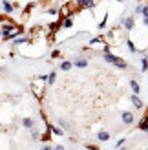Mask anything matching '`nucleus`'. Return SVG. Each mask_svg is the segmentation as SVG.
I'll list each match as a JSON object with an SVG mask.
<instances>
[{
	"mask_svg": "<svg viewBox=\"0 0 148 150\" xmlns=\"http://www.w3.org/2000/svg\"><path fill=\"white\" fill-rule=\"evenodd\" d=\"M46 77H48V75H37V77L31 81V92H33L37 101H42L44 99V93H46V88H48Z\"/></svg>",
	"mask_w": 148,
	"mask_h": 150,
	"instance_id": "obj_1",
	"label": "nucleus"
},
{
	"mask_svg": "<svg viewBox=\"0 0 148 150\" xmlns=\"http://www.w3.org/2000/svg\"><path fill=\"white\" fill-rule=\"evenodd\" d=\"M102 59L108 62V64H112V66H115V68H119V70H126L128 68V62L124 61L123 57H117V55H113L112 51H106L104 55H102Z\"/></svg>",
	"mask_w": 148,
	"mask_h": 150,
	"instance_id": "obj_2",
	"label": "nucleus"
},
{
	"mask_svg": "<svg viewBox=\"0 0 148 150\" xmlns=\"http://www.w3.org/2000/svg\"><path fill=\"white\" fill-rule=\"evenodd\" d=\"M24 33H26L24 26H20V24H13V26L9 28V31H7V33L4 35V39H2V40H13L15 37H18V35H24Z\"/></svg>",
	"mask_w": 148,
	"mask_h": 150,
	"instance_id": "obj_3",
	"label": "nucleus"
},
{
	"mask_svg": "<svg viewBox=\"0 0 148 150\" xmlns=\"http://www.w3.org/2000/svg\"><path fill=\"white\" fill-rule=\"evenodd\" d=\"M73 6H75L77 11H82V9H93L97 6V0H73Z\"/></svg>",
	"mask_w": 148,
	"mask_h": 150,
	"instance_id": "obj_4",
	"label": "nucleus"
},
{
	"mask_svg": "<svg viewBox=\"0 0 148 150\" xmlns=\"http://www.w3.org/2000/svg\"><path fill=\"white\" fill-rule=\"evenodd\" d=\"M121 24H123V29L124 31H132L135 28V17L130 15V17H121Z\"/></svg>",
	"mask_w": 148,
	"mask_h": 150,
	"instance_id": "obj_5",
	"label": "nucleus"
},
{
	"mask_svg": "<svg viewBox=\"0 0 148 150\" xmlns=\"http://www.w3.org/2000/svg\"><path fill=\"white\" fill-rule=\"evenodd\" d=\"M29 42H33L31 37H26V35H18V37H15L13 39V48H20V46H24V44H29Z\"/></svg>",
	"mask_w": 148,
	"mask_h": 150,
	"instance_id": "obj_6",
	"label": "nucleus"
},
{
	"mask_svg": "<svg viewBox=\"0 0 148 150\" xmlns=\"http://www.w3.org/2000/svg\"><path fill=\"white\" fill-rule=\"evenodd\" d=\"M121 121H123L124 125H134V123H135V115L132 114V112L124 110V112H121Z\"/></svg>",
	"mask_w": 148,
	"mask_h": 150,
	"instance_id": "obj_7",
	"label": "nucleus"
},
{
	"mask_svg": "<svg viewBox=\"0 0 148 150\" xmlns=\"http://www.w3.org/2000/svg\"><path fill=\"white\" fill-rule=\"evenodd\" d=\"M130 101H132V104H134V108H137V110H144V103L141 101V97H139L137 93H132Z\"/></svg>",
	"mask_w": 148,
	"mask_h": 150,
	"instance_id": "obj_8",
	"label": "nucleus"
},
{
	"mask_svg": "<svg viewBox=\"0 0 148 150\" xmlns=\"http://www.w3.org/2000/svg\"><path fill=\"white\" fill-rule=\"evenodd\" d=\"M0 6H2V11L6 15H13V11H15L13 2H9V0H0Z\"/></svg>",
	"mask_w": 148,
	"mask_h": 150,
	"instance_id": "obj_9",
	"label": "nucleus"
},
{
	"mask_svg": "<svg viewBox=\"0 0 148 150\" xmlns=\"http://www.w3.org/2000/svg\"><path fill=\"white\" fill-rule=\"evenodd\" d=\"M73 66H75V68H86V66H88V59H84V57H75Z\"/></svg>",
	"mask_w": 148,
	"mask_h": 150,
	"instance_id": "obj_10",
	"label": "nucleus"
},
{
	"mask_svg": "<svg viewBox=\"0 0 148 150\" xmlns=\"http://www.w3.org/2000/svg\"><path fill=\"white\" fill-rule=\"evenodd\" d=\"M97 139L101 141V143H106V141H110V132H106V130H99V132H97Z\"/></svg>",
	"mask_w": 148,
	"mask_h": 150,
	"instance_id": "obj_11",
	"label": "nucleus"
},
{
	"mask_svg": "<svg viewBox=\"0 0 148 150\" xmlns=\"http://www.w3.org/2000/svg\"><path fill=\"white\" fill-rule=\"evenodd\" d=\"M20 125L22 126H24V128H33V126H35V121H33V119L31 117H24V119H22V121H20Z\"/></svg>",
	"mask_w": 148,
	"mask_h": 150,
	"instance_id": "obj_12",
	"label": "nucleus"
},
{
	"mask_svg": "<svg viewBox=\"0 0 148 150\" xmlns=\"http://www.w3.org/2000/svg\"><path fill=\"white\" fill-rule=\"evenodd\" d=\"M61 24H62V29H70V28H73V18L71 17L61 18Z\"/></svg>",
	"mask_w": 148,
	"mask_h": 150,
	"instance_id": "obj_13",
	"label": "nucleus"
},
{
	"mask_svg": "<svg viewBox=\"0 0 148 150\" xmlns=\"http://www.w3.org/2000/svg\"><path fill=\"white\" fill-rule=\"evenodd\" d=\"M130 88H132V92H134V93H137V95L141 93V86H139V82H137L135 79L130 81Z\"/></svg>",
	"mask_w": 148,
	"mask_h": 150,
	"instance_id": "obj_14",
	"label": "nucleus"
},
{
	"mask_svg": "<svg viewBox=\"0 0 148 150\" xmlns=\"http://www.w3.org/2000/svg\"><path fill=\"white\" fill-rule=\"evenodd\" d=\"M46 81H48V86H53L55 81H57V71H49L48 77H46Z\"/></svg>",
	"mask_w": 148,
	"mask_h": 150,
	"instance_id": "obj_15",
	"label": "nucleus"
},
{
	"mask_svg": "<svg viewBox=\"0 0 148 150\" xmlns=\"http://www.w3.org/2000/svg\"><path fill=\"white\" fill-rule=\"evenodd\" d=\"M58 68H61L62 71H70V70L73 68V62H71V61H62V62H61V66H58Z\"/></svg>",
	"mask_w": 148,
	"mask_h": 150,
	"instance_id": "obj_16",
	"label": "nucleus"
},
{
	"mask_svg": "<svg viewBox=\"0 0 148 150\" xmlns=\"http://www.w3.org/2000/svg\"><path fill=\"white\" fill-rule=\"evenodd\" d=\"M48 128L51 130V134H55V136H64V130L61 128V126H53V125H49Z\"/></svg>",
	"mask_w": 148,
	"mask_h": 150,
	"instance_id": "obj_17",
	"label": "nucleus"
},
{
	"mask_svg": "<svg viewBox=\"0 0 148 150\" xmlns=\"http://www.w3.org/2000/svg\"><path fill=\"white\" fill-rule=\"evenodd\" d=\"M106 40V37H93V39H90V46H97V44H102Z\"/></svg>",
	"mask_w": 148,
	"mask_h": 150,
	"instance_id": "obj_18",
	"label": "nucleus"
},
{
	"mask_svg": "<svg viewBox=\"0 0 148 150\" xmlns=\"http://www.w3.org/2000/svg\"><path fill=\"white\" fill-rule=\"evenodd\" d=\"M126 42V46H128V50L132 51V53H137V48H135V44H134V40H130V39H126L124 40Z\"/></svg>",
	"mask_w": 148,
	"mask_h": 150,
	"instance_id": "obj_19",
	"label": "nucleus"
},
{
	"mask_svg": "<svg viewBox=\"0 0 148 150\" xmlns=\"http://www.w3.org/2000/svg\"><path fill=\"white\" fill-rule=\"evenodd\" d=\"M29 136H31V139H40V132L33 126V128H29Z\"/></svg>",
	"mask_w": 148,
	"mask_h": 150,
	"instance_id": "obj_20",
	"label": "nucleus"
},
{
	"mask_svg": "<svg viewBox=\"0 0 148 150\" xmlns=\"http://www.w3.org/2000/svg\"><path fill=\"white\" fill-rule=\"evenodd\" d=\"M141 71H148V55L141 59Z\"/></svg>",
	"mask_w": 148,
	"mask_h": 150,
	"instance_id": "obj_21",
	"label": "nucleus"
},
{
	"mask_svg": "<svg viewBox=\"0 0 148 150\" xmlns=\"http://www.w3.org/2000/svg\"><path fill=\"white\" fill-rule=\"evenodd\" d=\"M58 126H61L62 130H70V128H71V125H70L68 121H64V119H58Z\"/></svg>",
	"mask_w": 148,
	"mask_h": 150,
	"instance_id": "obj_22",
	"label": "nucleus"
},
{
	"mask_svg": "<svg viewBox=\"0 0 148 150\" xmlns=\"http://www.w3.org/2000/svg\"><path fill=\"white\" fill-rule=\"evenodd\" d=\"M137 128L143 130L144 134H148V121H146V123H141V121H139V123H137Z\"/></svg>",
	"mask_w": 148,
	"mask_h": 150,
	"instance_id": "obj_23",
	"label": "nucleus"
},
{
	"mask_svg": "<svg viewBox=\"0 0 148 150\" xmlns=\"http://www.w3.org/2000/svg\"><path fill=\"white\" fill-rule=\"evenodd\" d=\"M46 13H48V15H51V17H57V15H58V9H57V7H48Z\"/></svg>",
	"mask_w": 148,
	"mask_h": 150,
	"instance_id": "obj_24",
	"label": "nucleus"
},
{
	"mask_svg": "<svg viewBox=\"0 0 148 150\" xmlns=\"http://www.w3.org/2000/svg\"><path fill=\"white\" fill-rule=\"evenodd\" d=\"M106 22H108V13L104 15V18L99 22V26H97V28H99V29H104V28H106Z\"/></svg>",
	"mask_w": 148,
	"mask_h": 150,
	"instance_id": "obj_25",
	"label": "nucleus"
},
{
	"mask_svg": "<svg viewBox=\"0 0 148 150\" xmlns=\"http://www.w3.org/2000/svg\"><path fill=\"white\" fill-rule=\"evenodd\" d=\"M141 17H148V4H143V11H141Z\"/></svg>",
	"mask_w": 148,
	"mask_h": 150,
	"instance_id": "obj_26",
	"label": "nucleus"
},
{
	"mask_svg": "<svg viewBox=\"0 0 148 150\" xmlns=\"http://www.w3.org/2000/svg\"><path fill=\"white\" fill-rule=\"evenodd\" d=\"M49 57H51V59H58V57H61V51H58V50H53Z\"/></svg>",
	"mask_w": 148,
	"mask_h": 150,
	"instance_id": "obj_27",
	"label": "nucleus"
},
{
	"mask_svg": "<svg viewBox=\"0 0 148 150\" xmlns=\"http://www.w3.org/2000/svg\"><path fill=\"white\" fill-rule=\"evenodd\" d=\"M124 143H126V139H119V141H117V145H115V148H121V146H124Z\"/></svg>",
	"mask_w": 148,
	"mask_h": 150,
	"instance_id": "obj_28",
	"label": "nucleus"
},
{
	"mask_svg": "<svg viewBox=\"0 0 148 150\" xmlns=\"http://www.w3.org/2000/svg\"><path fill=\"white\" fill-rule=\"evenodd\" d=\"M141 11H143V4H137L135 6V15H141Z\"/></svg>",
	"mask_w": 148,
	"mask_h": 150,
	"instance_id": "obj_29",
	"label": "nucleus"
},
{
	"mask_svg": "<svg viewBox=\"0 0 148 150\" xmlns=\"http://www.w3.org/2000/svg\"><path fill=\"white\" fill-rule=\"evenodd\" d=\"M86 150H101L97 145H86Z\"/></svg>",
	"mask_w": 148,
	"mask_h": 150,
	"instance_id": "obj_30",
	"label": "nucleus"
},
{
	"mask_svg": "<svg viewBox=\"0 0 148 150\" xmlns=\"http://www.w3.org/2000/svg\"><path fill=\"white\" fill-rule=\"evenodd\" d=\"M53 150H64V145H55Z\"/></svg>",
	"mask_w": 148,
	"mask_h": 150,
	"instance_id": "obj_31",
	"label": "nucleus"
},
{
	"mask_svg": "<svg viewBox=\"0 0 148 150\" xmlns=\"http://www.w3.org/2000/svg\"><path fill=\"white\" fill-rule=\"evenodd\" d=\"M143 24H144V26L148 28V17H143Z\"/></svg>",
	"mask_w": 148,
	"mask_h": 150,
	"instance_id": "obj_32",
	"label": "nucleus"
},
{
	"mask_svg": "<svg viewBox=\"0 0 148 150\" xmlns=\"http://www.w3.org/2000/svg\"><path fill=\"white\" fill-rule=\"evenodd\" d=\"M42 150H53V148H51L49 145H46V146H42Z\"/></svg>",
	"mask_w": 148,
	"mask_h": 150,
	"instance_id": "obj_33",
	"label": "nucleus"
},
{
	"mask_svg": "<svg viewBox=\"0 0 148 150\" xmlns=\"http://www.w3.org/2000/svg\"><path fill=\"white\" fill-rule=\"evenodd\" d=\"M40 2H42V4H48V2H49V0H40Z\"/></svg>",
	"mask_w": 148,
	"mask_h": 150,
	"instance_id": "obj_34",
	"label": "nucleus"
}]
</instances>
